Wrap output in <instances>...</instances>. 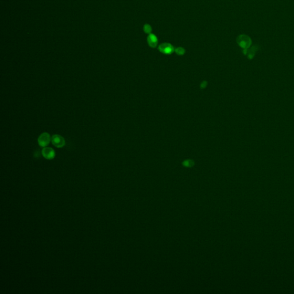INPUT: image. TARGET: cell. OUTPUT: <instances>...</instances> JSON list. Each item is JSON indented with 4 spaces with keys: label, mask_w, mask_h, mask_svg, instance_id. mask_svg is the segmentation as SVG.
Here are the masks:
<instances>
[{
    "label": "cell",
    "mask_w": 294,
    "mask_h": 294,
    "mask_svg": "<svg viewBox=\"0 0 294 294\" xmlns=\"http://www.w3.org/2000/svg\"><path fill=\"white\" fill-rule=\"evenodd\" d=\"M237 43L240 47L244 50L249 48L252 45V39L251 37L246 35H241L237 38Z\"/></svg>",
    "instance_id": "1"
},
{
    "label": "cell",
    "mask_w": 294,
    "mask_h": 294,
    "mask_svg": "<svg viewBox=\"0 0 294 294\" xmlns=\"http://www.w3.org/2000/svg\"><path fill=\"white\" fill-rule=\"evenodd\" d=\"M51 141L50 135L47 132L42 133L38 137L37 142L40 147H46L50 144Z\"/></svg>",
    "instance_id": "2"
},
{
    "label": "cell",
    "mask_w": 294,
    "mask_h": 294,
    "mask_svg": "<svg viewBox=\"0 0 294 294\" xmlns=\"http://www.w3.org/2000/svg\"><path fill=\"white\" fill-rule=\"evenodd\" d=\"M51 143L57 148H63L66 144L65 138L59 135H54L51 137Z\"/></svg>",
    "instance_id": "3"
},
{
    "label": "cell",
    "mask_w": 294,
    "mask_h": 294,
    "mask_svg": "<svg viewBox=\"0 0 294 294\" xmlns=\"http://www.w3.org/2000/svg\"><path fill=\"white\" fill-rule=\"evenodd\" d=\"M42 154L43 157L47 160H52L56 156L55 151L51 147H44L42 150Z\"/></svg>",
    "instance_id": "4"
},
{
    "label": "cell",
    "mask_w": 294,
    "mask_h": 294,
    "mask_svg": "<svg viewBox=\"0 0 294 294\" xmlns=\"http://www.w3.org/2000/svg\"><path fill=\"white\" fill-rule=\"evenodd\" d=\"M159 51L164 54H171L174 51V47L169 43H164L159 46Z\"/></svg>",
    "instance_id": "5"
},
{
    "label": "cell",
    "mask_w": 294,
    "mask_h": 294,
    "mask_svg": "<svg viewBox=\"0 0 294 294\" xmlns=\"http://www.w3.org/2000/svg\"><path fill=\"white\" fill-rule=\"evenodd\" d=\"M257 50V47H256V46H255L251 48H249L247 50H244L243 53L244 55H247V58H249V59H252L255 56Z\"/></svg>",
    "instance_id": "6"
},
{
    "label": "cell",
    "mask_w": 294,
    "mask_h": 294,
    "mask_svg": "<svg viewBox=\"0 0 294 294\" xmlns=\"http://www.w3.org/2000/svg\"><path fill=\"white\" fill-rule=\"evenodd\" d=\"M148 43L150 47L155 48L158 45V38L154 34H150L148 37Z\"/></svg>",
    "instance_id": "7"
},
{
    "label": "cell",
    "mask_w": 294,
    "mask_h": 294,
    "mask_svg": "<svg viewBox=\"0 0 294 294\" xmlns=\"http://www.w3.org/2000/svg\"><path fill=\"white\" fill-rule=\"evenodd\" d=\"M194 164V161L192 160H186L183 162V165L187 167H191Z\"/></svg>",
    "instance_id": "8"
},
{
    "label": "cell",
    "mask_w": 294,
    "mask_h": 294,
    "mask_svg": "<svg viewBox=\"0 0 294 294\" xmlns=\"http://www.w3.org/2000/svg\"><path fill=\"white\" fill-rule=\"evenodd\" d=\"M176 53L179 55H182L185 53V50L182 47H178L175 50Z\"/></svg>",
    "instance_id": "9"
},
{
    "label": "cell",
    "mask_w": 294,
    "mask_h": 294,
    "mask_svg": "<svg viewBox=\"0 0 294 294\" xmlns=\"http://www.w3.org/2000/svg\"><path fill=\"white\" fill-rule=\"evenodd\" d=\"M144 31L145 33H150L152 31V28L151 26L148 24H145L144 26Z\"/></svg>",
    "instance_id": "10"
},
{
    "label": "cell",
    "mask_w": 294,
    "mask_h": 294,
    "mask_svg": "<svg viewBox=\"0 0 294 294\" xmlns=\"http://www.w3.org/2000/svg\"><path fill=\"white\" fill-rule=\"evenodd\" d=\"M208 85V82L206 81H203L201 84V89H204Z\"/></svg>",
    "instance_id": "11"
}]
</instances>
